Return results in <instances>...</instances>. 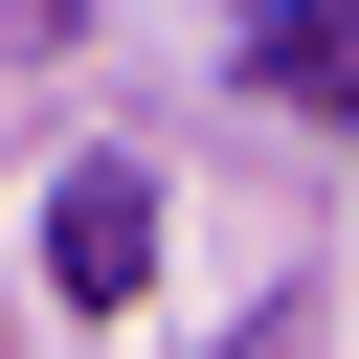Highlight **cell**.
I'll use <instances>...</instances> for the list:
<instances>
[{
  "instance_id": "cell-1",
  "label": "cell",
  "mask_w": 359,
  "mask_h": 359,
  "mask_svg": "<svg viewBox=\"0 0 359 359\" xmlns=\"http://www.w3.org/2000/svg\"><path fill=\"white\" fill-rule=\"evenodd\" d=\"M45 292H90V314L157 292V180H135V157H90V180L45 202Z\"/></svg>"
},
{
  "instance_id": "cell-3",
  "label": "cell",
  "mask_w": 359,
  "mask_h": 359,
  "mask_svg": "<svg viewBox=\"0 0 359 359\" xmlns=\"http://www.w3.org/2000/svg\"><path fill=\"white\" fill-rule=\"evenodd\" d=\"M247 359H314V337H292V314H269V337H247Z\"/></svg>"
},
{
  "instance_id": "cell-2",
  "label": "cell",
  "mask_w": 359,
  "mask_h": 359,
  "mask_svg": "<svg viewBox=\"0 0 359 359\" xmlns=\"http://www.w3.org/2000/svg\"><path fill=\"white\" fill-rule=\"evenodd\" d=\"M269 112H359V0H269Z\"/></svg>"
}]
</instances>
